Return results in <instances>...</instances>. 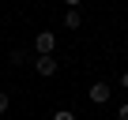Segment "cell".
Instances as JSON below:
<instances>
[{
	"mask_svg": "<svg viewBox=\"0 0 128 120\" xmlns=\"http://www.w3.org/2000/svg\"><path fill=\"white\" fill-rule=\"evenodd\" d=\"M34 53L38 56H53L56 53V34L53 30H38L34 34Z\"/></svg>",
	"mask_w": 128,
	"mask_h": 120,
	"instance_id": "1",
	"label": "cell"
},
{
	"mask_svg": "<svg viewBox=\"0 0 128 120\" xmlns=\"http://www.w3.org/2000/svg\"><path fill=\"white\" fill-rule=\"evenodd\" d=\"M34 71H38L42 79H53V75L60 71V60H56V56H34Z\"/></svg>",
	"mask_w": 128,
	"mask_h": 120,
	"instance_id": "2",
	"label": "cell"
},
{
	"mask_svg": "<svg viewBox=\"0 0 128 120\" xmlns=\"http://www.w3.org/2000/svg\"><path fill=\"white\" fill-rule=\"evenodd\" d=\"M109 94H113V90H109V83H106V79L90 83V90H87V98H90L94 105H106V101H109Z\"/></svg>",
	"mask_w": 128,
	"mask_h": 120,
	"instance_id": "3",
	"label": "cell"
},
{
	"mask_svg": "<svg viewBox=\"0 0 128 120\" xmlns=\"http://www.w3.org/2000/svg\"><path fill=\"white\" fill-rule=\"evenodd\" d=\"M79 23H83V19H79V11H76V8L64 11V26H68V30H79Z\"/></svg>",
	"mask_w": 128,
	"mask_h": 120,
	"instance_id": "4",
	"label": "cell"
},
{
	"mask_svg": "<svg viewBox=\"0 0 128 120\" xmlns=\"http://www.w3.org/2000/svg\"><path fill=\"white\" fill-rule=\"evenodd\" d=\"M49 120H79V116H76V113H72V109H56V113H53V116H49Z\"/></svg>",
	"mask_w": 128,
	"mask_h": 120,
	"instance_id": "5",
	"label": "cell"
},
{
	"mask_svg": "<svg viewBox=\"0 0 128 120\" xmlns=\"http://www.w3.org/2000/svg\"><path fill=\"white\" fill-rule=\"evenodd\" d=\"M12 64H15V68H19V64H26V53H23V49H15V53H12Z\"/></svg>",
	"mask_w": 128,
	"mask_h": 120,
	"instance_id": "6",
	"label": "cell"
},
{
	"mask_svg": "<svg viewBox=\"0 0 128 120\" xmlns=\"http://www.w3.org/2000/svg\"><path fill=\"white\" fill-rule=\"evenodd\" d=\"M8 105H12V98H8V90H0V113H8Z\"/></svg>",
	"mask_w": 128,
	"mask_h": 120,
	"instance_id": "7",
	"label": "cell"
},
{
	"mask_svg": "<svg viewBox=\"0 0 128 120\" xmlns=\"http://www.w3.org/2000/svg\"><path fill=\"white\" fill-rule=\"evenodd\" d=\"M117 120H128V101H124V105L117 109Z\"/></svg>",
	"mask_w": 128,
	"mask_h": 120,
	"instance_id": "8",
	"label": "cell"
},
{
	"mask_svg": "<svg viewBox=\"0 0 128 120\" xmlns=\"http://www.w3.org/2000/svg\"><path fill=\"white\" fill-rule=\"evenodd\" d=\"M64 4H68V8H76V11H79V4H83V0H64Z\"/></svg>",
	"mask_w": 128,
	"mask_h": 120,
	"instance_id": "9",
	"label": "cell"
},
{
	"mask_svg": "<svg viewBox=\"0 0 128 120\" xmlns=\"http://www.w3.org/2000/svg\"><path fill=\"white\" fill-rule=\"evenodd\" d=\"M120 90H128V71H124V75H120Z\"/></svg>",
	"mask_w": 128,
	"mask_h": 120,
	"instance_id": "10",
	"label": "cell"
},
{
	"mask_svg": "<svg viewBox=\"0 0 128 120\" xmlns=\"http://www.w3.org/2000/svg\"><path fill=\"white\" fill-rule=\"evenodd\" d=\"M124 45H128V38H124Z\"/></svg>",
	"mask_w": 128,
	"mask_h": 120,
	"instance_id": "11",
	"label": "cell"
}]
</instances>
